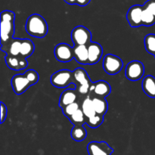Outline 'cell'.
<instances>
[{
	"mask_svg": "<svg viewBox=\"0 0 155 155\" xmlns=\"http://www.w3.org/2000/svg\"><path fill=\"white\" fill-rule=\"evenodd\" d=\"M22 39H12L6 45L1 46V50L6 54L12 56H20Z\"/></svg>",
	"mask_w": 155,
	"mask_h": 155,
	"instance_id": "obj_15",
	"label": "cell"
},
{
	"mask_svg": "<svg viewBox=\"0 0 155 155\" xmlns=\"http://www.w3.org/2000/svg\"><path fill=\"white\" fill-rule=\"evenodd\" d=\"M11 85L16 95H21L32 86L24 74L14 76L11 80Z\"/></svg>",
	"mask_w": 155,
	"mask_h": 155,
	"instance_id": "obj_10",
	"label": "cell"
},
{
	"mask_svg": "<svg viewBox=\"0 0 155 155\" xmlns=\"http://www.w3.org/2000/svg\"><path fill=\"white\" fill-rule=\"evenodd\" d=\"M154 57H155V55H154Z\"/></svg>",
	"mask_w": 155,
	"mask_h": 155,
	"instance_id": "obj_33",
	"label": "cell"
},
{
	"mask_svg": "<svg viewBox=\"0 0 155 155\" xmlns=\"http://www.w3.org/2000/svg\"><path fill=\"white\" fill-rule=\"evenodd\" d=\"M111 92V87L107 82L99 80L92 83L90 88V93L95 95V97L104 98L108 96Z\"/></svg>",
	"mask_w": 155,
	"mask_h": 155,
	"instance_id": "obj_12",
	"label": "cell"
},
{
	"mask_svg": "<svg viewBox=\"0 0 155 155\" xmlns=\"http://www.w3.org/2000/svg\"><path fill=\"white\" fill-rule=\"evenodd\" d=\"M142 25L145 27H151L155 24V17L149 11L146 10L144 8L142 15Z\"/></svg>",
	"mask_w": 155,
	"mask_h": 155,
	"instance_id": "obj_26",
	"label": "cell"
},
{
	"mask_svg": "<svg viewBox=\"0 0 155 155\" xmlns=\"http://www.w3.org/2000/svg\"><path fill=\"white\" fill-rule=\"evenodd\" d=\"M25 28L29 35L36 38L45 37L48 30L45 18L38 14H33L27 18Z\"/></svg>",
	"mask_w": 155,
	"mask_h": 155,
	"instance_id": "obj_1",
	"label": "cell"
},
{
	"mask_svg": "<svg viewBox=\"0 0 155 155\" xmlns=\"http://www.w3.org/2000/svg\"><path fill=\"white\" fill-rule=\"evenodd\" d=\"M7 107L4 103L1 102V121H0L1 124L4 123V121L5 120L6 117H7Z\"/></svg>",
	"mask_w": 155,
	"mask_h": 155,
	"instance_id": "obj_30",
	"label": "cell"
},
{
	"mask_svg": "<svg viewBox=\"0 0 155 155\" xmlns=\"http://www.w3.org/2000/svg\"><path fill=\"white\" fill-rule=\"evenodd\" d=\"M80 109V105L77 102H74L73 104H69V105L66 106V107H63L62 108V112H63L64 115L65 117H67L68 118H69L70 117L72 116L75 112H77V110Z\"/></svg>",
	"mask_w": 155,
	"mask_h": 155,
	"instance_id": "obj_27",
	"label": "cell"
},
{
	"mask_svg": "<svg viewBox=\"0 0 155 155\" xmlns=\"http://www.w3.org/2000/svg\"><path fill=\"white\" fill-rule=\"evenodd\" d=\"M89 155H111L114 149L105 142H91L87 145Z\"/></svg>",
	"mask_w": 155,
	"mask_h": 155,
	"instance_id": "obj_9",
	"label": "cell"
},
{
	"mask_svg": "<svg viewBox=\"0 0 155 155\" xmlns=\"http://www.w3.org/2000/svg\"><path fill=\"white\" fill-rule=\"evenodd\" d=\"M74 56L78 63L81 64H89V54L86 45H74Z\"/></svg>",
	"mask_w": 155,
	"mask_h": 155,
	"instance_id": "obj_17",
	"label": "cell"
},
{
	"mask_svg": "<svg viewBox=\"0 0 155 155\" xmlns=\"http://www.w3.org/2000/svg\"><path fill=\"white\" fill-rule=\"evenodd\" d=\"M64 1L70 5H77V0H64Z\"/></svg>",
	"mask_w": 155,
	"mask_h": 155,
	"instance_id": "obj_32",
	"label": "cell"
},
{
	"mask_svg": "<svg viewBox=\"0 0 155 155\" xmlns=\"http://www.w3.org/2000/svg\"><path fill=\"white\" fill-rule=\"evenodd\" d=\"M68 119L70 120L71 123L74 127L75 126H83V124L86 123V116H85L84 113H83L81 108L79 109L77 112H75Z\"/></svg>",
	"mask_w": 155,
	"mask_h": 155,
	"instance_id": "obj_23",
	"label": "cell"
},
{
	"mask_svg": "<svg viewBox=\"0 0 155 155\" xmlns=\"http://www.w3.org/2000/svg\"><path fill=\"white\" fill-rule=\"evenodd\" d=\"M91 0H77V5L80 6H86L90 2Z\"/></svg>",
	"mask_w": 155,
	"mask_h": 155,
	"instance_id": "obj_31",
	"label": "cell"
},
{
	"mask_svg": "<svg viewBox=\"0 0 155 155\" xmlns=\"http://www.w3.org/2000/svg\"><path fill=\"white\" fill-rule=\"evenodd\" d=\"M81 109L84 113L85 116L86 118H89L91 117L96 114L95 110H94L93 104H92V100L91 97L87 96L84 100L81 105Z\"/></svg>",
	"mask_w": 155,
	"mask_h": 155,
	"instance_id": "obj_22",
	"label": "cell"
},
{
	"mask_svg": "<svg viewBox=\"0 0 155 155\" xmlns=\"http://www.w3.org/2000/svg\"><path fill=\"white\" fill-rule=\"evenodd\" d=\"M142 11L143 7L139 5H135L129 9L127 14V19L132 27H139L142 25Z\"/></svg>",
	"mask_w": 155,
	"mask_h": 155,
	"instance_id": "obj_11",
	"label": "cell"
},
{
	"mask_svg": "<svg viewBox=\"0 0 155 155\" xmlns=\"http://www.w3.org/2000/svg\"><path fill=\"white\" fill-rule=\"evenodd\" d=\"M145 74V67L139 61H133L126 67L125 76L129 80L137 81L141 80Z\"/></svg>",
	"mask_w": 155,
	"mask_h": 155,
	"instance_id": "obj_7",
	"label": "cell"
},
{
	"mask_svg": "<svg viewBox=\"0 0 155 155\" xmlns=\"http://www.w3.org/2000/svg\"><path fill=\"white\" fill-rule=\"evenodd\" d=\"M87 48L89 54V64H95L98 63L104 52L102 46L98 42H92L87 45Z\"/></svg>",
	"mask_w": 155,
	"mask_h": 155,
	"instance_id": "obj_13",
	"label": "cell"
},
{
	"mask_svg": "<svg viewBox=\"0 0 155 155\" xmlns=\"http://www.w3.org/2000/svg\"><path fill=\"white\" fill-rule=\"evenodd\" d=\"M24 75L27 77V78L28 79V80L30 81V83H31L32 86L36 84L39 80V74H38V73L36 72V71H34V70H27V71L24 73Z\"/></svg>",
	"mask_w": 155,
	"mask_h": 155,
	"instance_id": "obj_28",
	"label": "cell"
},
{
	"mask_svg": "<svg viewBox=\"0 0 155 155\" xmlns=\"http://www.w3.org/2000/svg\"><path fill=\"white\" fill-rule=\"evenodd\" d=\"M142 6L155 17V0H148Z\"/></svg>",
	"mask_w": 155,
	"mask_h": 155,
	"instance_id": "obj_29",
	"label": "cell"
},
{
	"mask_svg": "<svg viewBox=\"0 0 155 155\" xmlns=\"http://www.w3.org/2000/svg\"><path fill=\"white\" fill-rule=\"evenodd\" d=\"M5 60L7 66L14 71H21L27 68L28 66L27 59L23 58L20 56H12L6 54L5 56Z\"/></svg>",
	"mask_w": 155,
	"mask_h": 155,
	"instance_id": "obj_14",
	"label": "cell"
},
{
	"mask_svg": "<svg viewBox=\"0 0 155 155\" xmlns=\"http://www.w3.org/2000/svg\"><path fill=\"white\" fill-rule=\"evenodd\" d=\"M144 44L146 51L149 54L155 55V34L150 33L145 36L144 39Z\"/></svg>",
	"mask_w": 155,
	"mask_h": 155,
	"instance_id": "obj_24",
	"label": "cell"
},
{
	"mask_svg": "<svg viewBox=\"0 0 155 155\" xmlns=\"http://www.w3.org/2000/svg\"><path fill=\"white\" fill-rule=\"evenodd\" d=\"M34 50L35 45L32 40L29 39H22L20 57L27 59V58L30 57L33 54Z\"/></svg>",
	"mask_w": 155,
	"mask_h": 155,
	"instance_id": "obj_20",
	"label": "cell"
},
{
	"mask_svg": "<svg viewBox=\"0 0 155 155\" xmlns=\"http://www.w3.org/2000/svg\"><path fill=\"white\" fill-rule=\"evenodd\" d=\"M143 92L151 98H155V77L148 75L143 79L142 83Z\"/></svg>",
	"mask_w": 155,
	"mask_h": 155,
	"instance_id": "obj_18",
	"label": "cell"
},
{
	"mask_svg": "<svg viewBox=\"0 0 155 155\" xmlns=\"http://www.w3.org/2000/svg\"><path fill=\"white\" fill-rule=\"evenodd\" d=\"M74 80L76 82V92L80 95H88L90 92L92 83L86 70L78 68L73 71Z\"/></svg>",
	"mask_w": 155,
	"mask_h": 155,
	"instance_id": "obj_3",
	"label": "cell"
},
{
	"mask_svg": "<svg viewBox=\"0 0 155 155\" xmlns=\"http://www.w3.org/2000/svg\"><path fill=\"white\" fill-rule=\"evenodd\" d=\"M92 100L94 110L97 114L104 116L108 109V104L104 98H100V97H93L91 98Z\"/></svg>",
	"mask_w": 155,
	"mask_h": 155,
	"instance_id": "obj_19",
	"label": "cell"
},
{
	"mask_svg": "<svg viewBox=\"0 0 155 155\" xmlns=\"http://www.w3.org/2000/svg\"><path fill=\"white\" fill-rule=\"evenodd\" d=\"M104 122V116L99 114H95L94 116L89 118H86V124L89 126L90 128L95 129L99 127Z\"/></svg>",
	"mask_w": 155,
	"mask_h": 155,
	"instance_id": "obj_25",
	"label": "cell"
},
{
	"mask_svg": "<svg viewBox=\"0 0 155 155\" xmlns=\"http://www.w3.org/2000/svg\"><path fill=\"white\" fill-rule=\"evenodd\" d=\"M54 54L58 61L67 63L74 58V50L70 45L67 43H59L54 47Z\"/></svg>",
	"mask_w": 155,
	"mask_h": 155,
	"instance_id": "obj_8",
	"label": "cell"
},
{
	"mask_svg": "<svg viewBox=\"0 0 155 155\" xmlns=\"http://www.w3.org/2000/svg\"><path fill=\"white\" fill-rule=\"evenodd\" d=\"M71 136L76 142H82L87 136V131L83 126H75L71 130Z\"/></svg>",
	"mask_w": 155,
	"mask_h": 155,
	"instance_id": "obj_21",
	"label": "cell"
},
{
	"mask_svg": "<svg viewBox=\"0 0 155 155\" xmlns=\"http://www.w3.org/2000/svg\"><path fill=\"white\" fill-rule=\"evenodd\" d=\"M74 45H86L92 42V33L84 26H77L73 29L71 34Z\"/></svg>",
	"mask_w": 155,
	"mask_h": 155,
	"instance_id": "obj_5",
	"label": "cell"
},
{
	"mask_svg": "<svg viewBox=\"0 0 155 155\" xmlns=\"http://www.w3.org/2000/svg\"><path fill=\"white\" fill-rule=\"evenodd\" d=\"M77 99V92L75 89H68L64 91L59 98L58 106L61 108L76 102Z\"/></svg>",
	"mask_w": 155,
	"mask_h": 155,
	"instance_id": "obj_16",
	"label": "cell"
},
{
	"mask_svg": "<svg viewBox=\"0 0 155 155\" xmlns=\"http://www.w3.org/2000/svg\"><path fill=\"white\" fill-rule=\"evenodd\" d=\"M124 62L120 58L112 54H106L103 60V68L109 75H115L122 70Z\"/></svg>",
	"mask_w": 155,
	"mask_h": 155,
	"instance_id": "obj_6",
	"label": "cell"
},
{
	"mask_svg": "<svg viewBox=\"0 0 155 155\" xmlns=\"http://www.w3.org/2000/svg\"><path fill=\"white\" fill-rule=\"evenodd\" d=\"M15 15L12 11L1 13V46L8 43L15 35Z\"/></svg>",
	"mask_w": 155,
	"mask_h": 155,
	"instance_id": "obj_2",
	"label": "cell"
},
{
	"mask_svg": "<svg viewBox=\"0 0 155 155\" xmlns=\"http://www.w3.org/2000/svg\"><path fill=\"white\" fill-rule=\"evenodd\" d=\"M51 83L57 88H66L71 84L76 86L73 72L69 70H61L54 73L51 77Z\"/></svg>",
	"mask_w": 155,
	"mask_h": 155,
	"instance_id": "obj_4",
	"label": "cell"
}]
</instances>
